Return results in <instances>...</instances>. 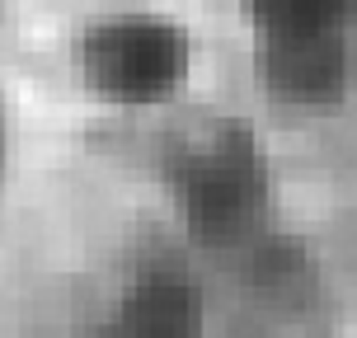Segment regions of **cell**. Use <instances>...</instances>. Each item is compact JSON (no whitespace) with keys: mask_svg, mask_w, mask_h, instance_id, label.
I'll return each mask as SVG.
<instances>
[{"mask_svg":"<svg viewBox=\"0 0 357 338\" xmlns=\"http://www.w3.org/2000/svg\"><path fill=\"white\" fill-rule=\"evenodd\" d=\"M99 338H202V296L183 272L151 268L123 291Z\"/></svg>","mask_w":357,"mask_h":338,"instance_id":"obj_4","label":"cell"},{"mask_svg":"<svg viewBox=\"0 0 357 338\" xmlns=\"http://www.w3.org/2000/svg\"><path fill=\"white\" fill-rule=\"evenodd\" d=\"M174 193L188 231L202 245H231L264 216L268 169L250 127L221 123L174 164Z\"/></svg>","mask_w":357,"mask_h":338,"instance_id":"obj_3","label":"cell"},{"mask_svg":"<svg viewBox=\"0 0 357 338\" xmlns=\"http://www.w3.org/2000/svg\"><path fill=\"white\" fill-rule=\"evenodd\" d=\"M193 66L188 33L160 15H104L75 43V71L113 108H155L174 99Z\"/></svg>","mask_w":357,"mask_h":338,"instance_id":"obj_2","label":"cell"},{"mask_svg":"<svg viewBox=\"0 0 357 338\" xmlns=\"http://www.w3.org/2000/svg\"><path fill=\"white\" fill-rule=\"evenodd\" d=\"M264 38L268 89L296 108H329L357 75V0H240Z\"/></svg>","mask_w":357,"mask_h":338,"instance_id":"obj_1","label":"cell"}]
</instances>
